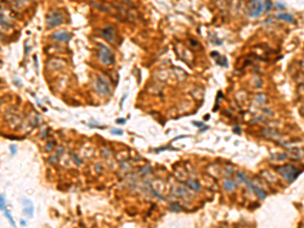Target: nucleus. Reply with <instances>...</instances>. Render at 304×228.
I'll return each mask as SVG.
<instances>
[{"mask_svg": "<svg viewBox=\"0 0 304 228\" xmlns=\"http://www.w3.org/2000/svg\"><path fill=\"white\" fill-rule=\"evenodd\" d=\"M276 170H277L282 176H284V179L287 181H289V183H292V181H295L300 175V173H301V170H300L299 168H297V167L292 164H285V165H281V166H278L276 167Z\"/></svg>", "mask_w": 304, "mask_h": 228, "instance_id": "nucleus-1", "label": "nucleus"}, {"mask_svg": "<svg viewBox=\"0 0 304 228\" xmlns=\"http://www.w3.org/2000/svg\"><path fill=\"white\" fill-rule=\"evenodd\" d=\"M98 57L99 60L105 65H113L115 63V56L109 47L102 44H98Z\"/></svg>", "mask_w": 304, "mask_h": 228, "instance_id": "nucleus-2", "label": "nucleus"}, {"mask_svg": "<svg viewBox=\"0 0 304 228\" xmlns=\"http://www.w3.org/2000/svg\"><path fill=\"white\" fill-rule=\"evenodd\" d=\"M95 90L98 94L100 95H109L111 94V85L109 83L107 82V80L105 78H103L102 76H97L96 80H95Z\"/></svg>", "mask_w": 304, "mask_h": 228, "instance_id": "nucleus-3", "label": "nucleus"}, {"mask_svg": "<svg viewBox=\"0 0 304 228\" xmlns=\"http://www.w3.org/2000/svg\"><path fill=\"white\" fill-rule=\"evenodd\" d=\"M47 27L48 29H54V27H58V25H62L64 19H63V15L59 10L51 11L48 15H47Z\"/></svg>", "mask_w": 304, "mask_h": 228, "instance_id": "nucleus-4", "label": "nucleus"}, {"mask_svg": "<svg viewBox=\"0 0 304 228\" xmlns=\"http://www.w3.org/2000/svg\"><path fill=\"white\" fill-rule=\"evenodd\" d=\"M249 14L250 16L253 17H257L263 13V2H259V1H251L249 2Z\"/></svg>", "mask_w": 304, "mask_h": 228, "instance_id": "nucleus-5", "label": "nucleus"}, {"mask_svg": "<svg viewBox=\"0 0 304 228\" xmlns=\"http://www.w3.org/2000/svg\"><path fill=\"white\" fill-rule=\"evenodd\" d=\"M100 35L102 36L103 39L107 40L109 43H115L116 42V31L113 27L111 25H107L105 29H102L100 31Z\"/></svg>", "mask_w": 304, "mask_h": 228, "instance_id": "nucleus-6", "label": "nucleus"}, {"mask_svg": "<svg viewBox=\"0 0 304 228\" xmlns=\"http://www.w3.org/2000/svg\"><path fill=\"white\" fill-rule=\"evenodd\" d=\"M71 37H72V36H71V34H69L68 32L60 30V31H57V32H55L54 34H52L51 39L54 40V41H57V42L65 43V42H68L69 40L71 39Z\"/></svg>", "mask_w": 304, "mask_h": 228, "instance_id": "nucleus-7", "label": "nucleus"}, {"mask_svg": "<svg viewBox=\"0 0 304 228\" xmlns=\"http://www.w3.org/2000/svg\"><path fill=\"white\" fill-rule=\"evenodd\" d=\"M21 203L23 205V210H22V214L25 216H28V218H32L34 216V205H32V202L28 199L25 198H22Z\"/></svg>", "mask_w": 304, "mask_h": 228, "instance_id": "nucleus-8", "label": "nucleus"}, {"mask_svg": "<svg viewBox=\"0 0 304 228\" xmlns=\"http://www.w3.org/2000/svg\"><path fill=\"white\" fill-rule=\"evenodd\" d=\"M245 183L248 185V187H249V190H250V191L254 192V194L257 195V198H259V199H261V200L265 199V197H267V193H265L263 190L259 189V187H257V185H254L250 181H249L248 179H247V181H245Z\"/></svg>", "mask_w": 304, "mask_h": 228, "instance_id": "nucleus-9", "label": "nucleus"}, {"mask_svg": "<svg viewBox=\"0 0 304 228\" xmlns=\"http://www.w3.org/2000/svg\"><path fill=\"white\" fill-rule=\"evenodd\" d=\"M184 185L196 192H199L201 190L200 183H199L198 181H196V179H186V181H184Z\"/></svg>", "mask_w": 304, "mask_h": 228, "instance_id": "nucleus-10", "label": "nucleus"}, {"mask_svg": "<svg viewBox=\"0 0 304 228\" xmlns=\"http://www.w3.org/2000/svg\"><path fill=\"white\" fill-rule=\"evenodd\" d=\"M275 17L277 19H281V21H285L287 23H295V19L293 17V15L289 14V13H281V14L275 15Z\"/></svg>", "mask_w": 304, "mask_h": 228, "instance_id": "nucleus-11", "label": "nucleus"}, {"mask_svg": "<svg viewBox=\"0 0 304 228\" xmlns=\"http://www.w3.org/2000/svg\"><path fill=\"white\" fill-rule=\"evenodd\" d=\"M0 25L3 29H10V23L6 19L5 15H4L3 11H2V7L0 6Z\"/></svg>", "mask_w": 304, "mask_h": 228, "instance_id": "nucleus-12", "label": "nucleus"}, {"mask_svg": "<svg viewBox=\"0 0 304 228\" xmlns=\"http://www.w3.org/2000/svg\"><path fill=\"white\" fill-rule=\"evenodd\" d=\"M4 215H5V217L8 219V221H9V223L11 224V226L13 228H16V225H15V222H14L13 220V217H12L11 213H10V211H8L7 209L4 210Z\"/></svg>", "mask_w": 304, "mask_h": 228, "instance_id": "nucleus-13", "label": "nucleus"}, {"mask_svg": "<svg viewBox=\"0 0 304 228\" xmlns=\"http://www.w3.org/2000/svg\"><path fill=\"white\" fill-rule=\"evenodd\" d=\"M234 181H229V179H225L224 181V187L227 190V191H232L234 189Z\"/></svg>", "mask_w": 304, "mask_h": 228, "instance_id": "nucleus-14", "label": "nucleus"}, {"mask_svg": "<svg viewBox=\"0 0 304 228\" xmlns=\"http://www.w3.org/2000/svg\"><path fill=\"white\" fill-rule=\"evenodd\" d=\"M6 209V200H5V195L1 194L0 195V211H4Z\"/></svg>", "mask_w": 304, "mask_h": 228, "instance_id": "nucleus-15", "label": "nucleus"}, {"mask_svg": "<svg viewBox=\"0 0 304 228\" xmlns=\"http://www.w3.org/2000/svg\"><path fill=\"white\" fill-rule=\"evenodd\" d=\"M220 57V56H219ZM217 64L222 67H227L228 66V62H227V59L225 57H220L218 60H217Z\"/></svg>", "mask_w": 304, "mask_h": 228, "instance_id": "nucleus-16", "label": "nucleus"}, {"mask_svg": "<svg viewBox=\"0 0 304 228\" xmlns=\"http://www.w3.org/2000/svg\"><path fill=\"white\" fill-rule=\"evenodd\" d=\"M71 158L73 159V161H74L75 163H76L77 165H81V159L78 157V155H76L75 153H71Z\"/></svg>", "mask_w": 304, "mask_h": 228, "instance_id": "nucleus-17", "label": "nucleus"}, {"mask_svg": "<svg viewBox=\"0 0 304 228\" xmlns=\"http://www.w3.org/2000/svg\"><path fill=\"white\" fill-rule=\"evenodd\" d=\"M263 6H265V10L268 12V11H270V10H271L272 6H273V2H272V1H265V2L263 3Z\"/></svg>", "mask_w": 304, "mask_h": 228, "instance_id": "nucleus-18", "label": "nucleus"}, {"mask_svg": "<svg viewBox=\"0 0 304 228\" xmlns=\"http://www.w3.org/2000/svg\"><path fill=\"white\" fill-rule=\"evenodd\" d=\"M170 209L174 212H177V211H180V210H182V207H180L176 203H173L171 206H170Z\"/></svg>", "mask_w": 304, "mask_h": 228, "instance_id": "nucleus-19", "label": "nucleus"}, {"mask_svg": "<svg viewBox=\"0 0 304 228\" xmlns=\"http://www.w3.org/2000/svg\"><path fill=\"white\" fill-rule=\"evenodd\" d=\"M9 150H10V153H11V156H14V155L16 154V152H17V148H16L15 145H11V146L9 147Z\"/></svg>", "mask_w": 304, "mask_h": 228, "instance_id": "nucleus-20", "label": "nucleus"}, {"mask_svg": "<svg viewBox=\"0 0 304 228\" xmlns=\"http://www.w3.org/2000/svg\"><path fill=\"white\" fill-rule=\"evenodd\" d=\"M111 134L113 135H118V136H121V135H123V130H119V129H113V130H111Z\"/></svg>", "mask_w": 304, "mask_h": 228, "instance_id": "nucleus-21", "label": "nucleus"}, {"mask_svg": "<svg viewBox=\"0 0 304 228\" xmlns=\"http://www.w3.org/2000/svg\"><path fill=\"white\" fill-rule=\"evenodd\" d=\"M63 153H64V148H63V147H59L58 150H57V153H56V158H59Z\"/></svg>", "mask_w": 304, "mask_h": 228, "instance_id": "nucleus-22", "label": "nucleus"}, {"mask_svg": "<svg viewBox=\"0 0 304 228\" xmlns=\"http://www.w3.org/2000/svg\"><path fill=\"white\" fill-rule=\"evenodd\" d=\"M193 125L196 127H199V128H201V127H204V123L202 122H199V121H195V122H193Z\"/></svg>", "mask_w": 304, "mask_h": 228, "instance_id": "nucleus-23", "label": "nucleus"}, {"mask_svg": "<svg viewBox=\"0 0 304 228\" xmlns=\"http://www.w3.org/2000/svg\"><path fill=\"white\" fill-rule=\"evenodd\" d=\"M116 123H117V124H119V125L125 124V123H126V119H121V118H120V119H117V120H116Z\"/></svg>", "mask_w": 304, "mask_h": 228, "instance_id": "nucleus-24", "label": "nucleus"}, {"mask_svg": "<svg viewBox=\"0 0 304 228\" xmlns=\"http://www.w3.org/2000/svg\"><path fill=\"white\" fill-rule=\"evenodd\" d=\"M53 146H54V143H53V142H50V143H48V144H47L46 149H47L48 151H51V150L53 149Z\"/></svg>", "mask_w": 304, "mask_h": 228, "instance_id": "nucleus-25", "label": "nucleus"}, {"mask_svg": "<svg viewBox=\"0 0 304 228\" xmlns=\"http://www.w3.org/2000/svg\"><path fill=\"white\" fill-rule=\"evenodd\" d=\"M151 192H152V194H153V195H155V197H157L159 200H163V198H162V197H160V195H159V194H158V193H156V191H154L153 189H151Z\"/></svg>", "mask_w": 304, "mask_h": 228, "instance_id": "nucleus-26", "label": "nucleus"}, {"mask_svg": "<svg viewBox=\"0 0 304 228\" xmlns=\"http://www.w3.org/2000/svg\"><path fill=\"white\" fill-rule=\"evenodd\" d=\"M257 100H259V102H265V100H263V98H265L263 94H259V95H257Z\"/></svg>", "mask_w": 304, "mask_h": 228, "instance_id": "nucleus-27", "label": "nucleus"}, {"mask_svg": "<svg viewBox=\"0 0 304 228\" xmlns=\"http://www.w3.org/2000/svg\"><path fill=\"white\" fill-rule=\"evenodd\" d=\"M20 225H21L22 226V227H24V226H26V224H28V223H26V221H25V220H24V219H20Z\"/></svg>", "mask_w": 304, "mask_h": 228, "instance_id": "nucleus-28", "label": "nucleus"}, {"mask_svg": "<svg viewBox=\"0 0 304 228\" xmlns=\"http://www.w3.org/2000/svg\"><path fill=\"white\" fill-rule=\"evenodd\" d=\"M233 130H234V133H236V134H240V128H239L238 126L235 127V128L233 129Z\"/></svg>", "mask_w": 304, "mask_h": 228, "instance_id": "nucleus-29", "label": "nucleus"}, {"mask_svg": "<svg viewBox=\"0 0 304 228\" xmlns=\"http://www.w3.org/2000/svg\"><path fill=\"white\" fill-rule=\"evenodd\" d=\"M277 7H278V8H284V7H285V4H282V3L278 2L277 3Z\"/></svg>", "mask_w": 304, "mask_h": 228, "instance_id": "nucleus-30", "label": "nucleus"}]
</instances>
